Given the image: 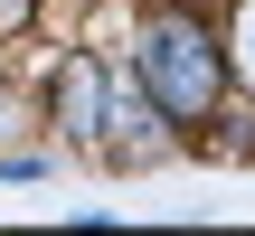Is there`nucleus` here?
I'll return each mask as SVG.
<instances>
[{
    "instance_id": "obj_1",
    "label": "nucleus",
    "mask_w": 255,
    "mask_h": 236,
    "mask_svg": "<svg viewBox=\"0 0 255 236\" xmlns=\"http://www.w3.org/2000/svg\"><path fill=\"white\" fill-rule=\"evenodd\" d=\"M142 76H151V95H161L170 114H208V104H218V47H208L189 19H151Z\"/></svg>"
},
{
    "instance_id": "obj_2",
    "label": "nucleus",
    "mask_w": 255,
    "mask_h": 236,
    "mask_svg": "<svg viewBox=\"0 0 255 236\" xmlns=\"http://www.w3.org/2000/svg\"><path fill=\"white\" fill-rule=\"evenodd\" d=\"M57 114H66L76 142H104V66H95V57H76V66L57 76Z\"/></svg>"
},
{
    "instance_id": "obj_3",
    "label": "nucleus",
    "mask_w": 255,
    "mask_h": 236,
    "mask_svg": "<svg viewBox=\"0 0 255 236\" xmlns=\"http://www.w3.org/2000/svg\"><path fill=\"white\" fill-rule=\"evenodd\" d=\"M237 76H246V85H255V0H246V9H237Z\"/></svg>"
},
{
    "instance_id": "obj_4",
    "label": "nucleus",
    "mask_w": 255,
    "mask_h": 236,
    "mask_svg": "<svg viewBox=\"0 0 255 236\" xmlns=\"http://www.w3.org/2000/svg\"><path fill=\"white\" fill-rule=\"evenodd\" d=\"M19 9H28V0H0V28H9V19H19Z\"/></svg>"
}]
</instances>
